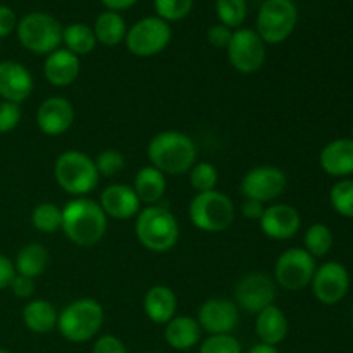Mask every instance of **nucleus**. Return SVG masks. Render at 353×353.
Segmentation results:
<instances>
[{"label": "nucleus", "instance_id": "nucleus-1", "mask_svg": "<svg viewBox=\"0 0 353 353\" xmlns=\"http://www.w3.org/2000/svg\"><path fill=\"white\" fill-rule=\"evenodd\" d=\"M62 233L78 247H95L107 233V216L99 202L78 196L62 209Z\"/></svg>", "mask_w": 353, "mask_h": 353}, {"label": "nucleus", "instance_id": "nucleus-26", "mask_svg": "<svg viewBox=\"0 0 353 353\" xmlns=\"http://www.w3.org/2000/svg\"><path fill=\"white\" fill-rule=\"evenodd\" d=\"M59 312L48 300L34 299L23 309V323L31 333L47 334L57 327Z\"/></svg>", "mask_w": 353, "mask_h": 353}, {"label": "nucleus", "instance_id": "nucleus-19", "mask_svg": "<svg viewBox=\"0 0 353 353\" xmlns=\"http://www.w3.org/2000/svg\"><path fill=\"white\" fill-rule=\"evenodd\" d=\"M100 207L107 217L117 221H126L138 216L141 210V202L138 200L133 186L123 185V183H112L105 186L100 193Z\"/></svg>", "mask_w": 353, "mask_h": 353}, {"label": "nucleus", "instance_id": "nucleus-25", "mask_svg": "<svg viewBox=\"0 0 353 353\" xmlns=\"http://www.w3.org/2000/svg\"><path fill=\"white\" fill-rule=\"evenodd\" d=\"M165 188H168L165 174L154 165H145L134 176L133 190L141 205H157L164 196Z\"/></svg>", "mask_w": 353, "mask_h": 353}, {"label": "nucleus", "instance_id": "nucleus-30", "mask_svg": "<svg viewBox=\"0 0 353 353\" xmlns=\"http://www.w3.org/2000/svg\"><path fill=\"white\" fill-rule=\"evenodd\" d=\"M334 243L333 231L330 226L323 223H316L307 230L305 236H303V248L312 255L314 259L326 257L331 252Z\"/></svg>", "mask_w": 353, "mask_h": 353}, {"label": "nucleus", "instance_id": "nucleus-10", "mask_svg": "<svg viewBox=\"0 0 353 353\" xmlns=\"http://www.w3.org/2000/svg\"><path fill=\"white\" fill-rule=\"evenodd\" d=\"M316 269V259L305 248H288L276 261L274 283L288 292H300L310 285Z\"/></svg>", "mask_w": 353, "mask_h": 353}, {"label": "nucleus", "instance_id": "nucleus-42", "mask_svg": "<svg viewBox=\"0 0 353 353\" xmlns=\"http://www.w3.org/2000/svg\"><path fill=\"white\" fill-rule=\"evenodd\" d=\"M17 28V17L10 7L0 6V40L9 37Z\"/></svg>", "mask_w": 353, "mask_h": 353}, {"label": "nucleus", "instance_id": "nucleus-22", "mask_svg": "<svg viewBox=\"0 0 353 353\" xmlns=\"http://www.w3.org/2000/svg\"><path fill=\"white\" fill-rule=\"evenodd\" d=\"M165 343L179 352H188L195 348L202 340V327L199 321L190 316H174L164 330Z\"/></svg>", "mask_w": 353, "mask_h": 353}, {"label": "nucleus", "instance_id": "nucleus-5", "mask_svg": "<svg viewBox=\"0 0 353 353\" xmlns=\"http://www.w3.org/2000/svg\"><path fill=\"white\" fill-rule=\"evenodd\" d=\"M54 176L57 185L74 199L92 193L100 179L95 161L79 150H65L59 155L54 164Z\"/></svg>", "mask_w": 353, "mask_h": 353}, {"label": "nucleus", "instance_id": "nucleus-23", "mask_svg": "<svg viewBox=\"0 0 353 353\" xmlns=\"http://www.w3.org/2000/svg\"><path fill=\"white\" fill-rule=\"evenodd\" d=\"M143 310L154 324H168L178 310V296L169 286L155 285L145 293Z\"/></svg>", "mask_w": 353, "mask_h": 353}, {"label": "nucleus", "instance_id": "nucleus-21", "mask_svg": "<svg viewBox=\"0 0 353 353\" xmlns=\"http://www.w3.org/2000/svg\"><path fill=\"white\" fill-rule=\"evenodd\" d=\"M319 164L326 174L345 178L353 174V138H336L321 150Z\"/></svg>", "mask_w": 353, "mask_h": 353}, {"label": "nucleus", "instance_id": "nucleus-33", "mask_svg": "<svg viewBox=\"0 0 353 353\" xmlns=\"http://www.w3.org/2000/svg\"><path fill=\"white\" fill-rule=\"evenodd\" d=\"M217 183H219V172L210 162H196L190 169V185L196 193L212 192L216 190Z\"/></svg>", "mask_w": 353, "mask_h": 353}, {"label": "nucleus", "instance_id": "nucleus-13", "mask_svg": "<svg viewBox=\"0 0 353 353\" xmlns=\"http://www.w3.org/2000/svg\"><path fill=\"white\" fill-rule=\"evenodd\" d=\"M276 299V283L264 272H248L236 283L234 303L238 309L250 314H259L265 307L272 305Z\"/></svg>", "mask_w": 353, "mask_h": 353}, {"label": "nucleus", "instance_id": "nucleus-24", "mask_svg": "<svg viewBox=\"0 0 353 353\" xmlns=\"http://www.w3.org/2000/svg\"><path fill=\"white\" fill-rule=\"evenodd\" d=\"M255 334L261 343L278 347L288 336V317L278 305H269L257 314L255 319Z\"/></svg>", "mask_w": 353, "mask_h": 353}, {"label": "nucleus", "instance_id": "nucleus-11", "mask_svg": "<svg viewBox=\"0 0 353 353\" xmlns=\"http://www.w3.org/2000/svg\"><path fill=\"white\" fill-rule=\"evenodd\" d=\"M230 64L241 74H254L261 71L265 62V43L259 33L250 28H240L233 31L230 45L226 48Z\"/></svg>", "mask_w": 353, "mask_h": 353}, {"label": "nucleus", "instance_id": "nucleus-16", "mask_svg": "<svg viewBox=\"0 0 353 353\" xmlns=\"http://www.w3.org/2000/svg\"><path fill=\"white\" fill-rule=\"evenodd\" d=\"M259 224H261L262 233L268 238L276 241H285L296 236L300 226H302V217L293 205L274 203L271 207H265Z\"/></svg>", "mask_w": 353, "mask_h": 353}, {"label": "nucleus", "instance_id": "nucleus-12", "mask_svg": "<svg viewBox=\"0 0 353 353\" xmlns=\"http://www.w3.org/2000/svg\"><path fill=\"white\" fill-rule=\"evenodd\" d=\"M286 186L288 178L283 169L276 165H257L243 174L240 181V193L243 199L265 203L281 196L286 192Z\"/></svg>", "mask_w": 353, "mask_h": 353}, {"label": "nucleus", "instance_id": "nucleus-27", "mask_svg": "<svg viewBox=\"0 0 353 353\" xmlns=\"http://www.w3.org/2000/svg\"><path fill=\"white\" fill-rule=\"evenodd\" d=\"M12 262L14 268H16V274L37 279L47 271L50 254L41 243H28L17 252L16 259Z\"/></svg>", "mask_w": 353, "mask_h": 353}, {"label": "nucleus", "instance_id": "nucleus-32", "mask_svg": "<svg viewBox=\"0 0 353 353\" xmlns=\"http://www.w3.org/2000/svg\"><path fill=\"white\" fill-rule=\"evenodd\" d=\"M216 12L221 24L240 30L247 19V0H216Z\"/></svg>", "mask_w": 353, "mask_h": 353}, {"label": "nucleus", "instance_id": "nucleus-28", "mask_svg": "<svg viewBox=\"0 0 353 353\" xmlns=\"http://www.w3.org/2000/svg\"><path fill=\"white\" fill-rule=\"evenodd\" d=\"M93 33H95L97 43H102L105 47H116L121 41H124L128 33L124 17L114 10H103L99 14L93 24Z\"/></svg>", "mask_w": 353, "mask_h": 353}, {"label": "nucleus", "instance_id": "nucleus-4", "mask_svg": "<svg viewBox=\"0 0 353 353\" xmlns=\"http://www.w3.org/2000/svg\"><path fill=\"white\" fill-rule=\"evenodd\" d=\"M103 307L95 299H78L62 309L57 319V330L71 343H85L102 330Z\"/></svg>", "mask_w": 353, "mask_h": 353}, {"label": "nucleus", "instance_id": "nucleus-37", "mask_svg": "<svg viewBox=\"0 0 353 353\" xmlns=\"http://www.w3.org/2000/svg\"><path fill=\"white\" fill-rule=\"evenodd\" d=\"M199 353H243V348L233 334H210L200 343Z\"/></svg>", "mask_w": 353, "mask_h": 353}, {"label": "nucleus", "instance_id": "nucleus-6", "mask_svg": "<svg viewBox=\"0 0 353 353\" xmlns=\"http://www.w3.org/2000/svg\"><path fill=\"white\" fill-rule=\"evenodd\" d=\"M233 200L223 192L196 193L190 202L188 216L193 226L203 233H223L234 221Z\"/></svg>", "mask_w": 353, "mask_h": 353}, {"label": "nucleus", "instance_id": "nucleus-3", "mask_svg": "<svg viewBox=\"0 0 353 353\" xmlns=\"http://www.w3.org/2000/svg\"><path fill=\"white\" fill-rule=\"evenodd\" d=\"M134 233L141 247L155 254L172 250L179 240V224L174 214L164 205H147L134 223Z\"/></svg>", "mask_w": 353, "mask_h": 353}, {"label": "nucleus", "instance_id": "nucleus-45", "mask_svg": "<svg viewBox=\"0 0 353 353\" xmlns=\"http://www.w3.org/2000/svg\"><path fill=\"white\" fill-rule=\"evenodd\" d=\"M105 6L107 10H114V12H121L130 7H133L138 0H100Z\"/></svg>", "mask_w": 353, "mask_h": 353}, {"label": "nucleus", "instance_id": "nucleus-8", "mask_svg": "<svg viewBox=\"0 0 353 353\" xmlns=\"http://www.w3.org/2000/svg\"><path fill=\"white\" fill-rule=\"evenodd\" d=\"M299 21L293 0H264L257 14V33L265 45H279L290 38Z\"/></svg>", "mask_w": 353, "mask_h": 353}, {"label": "nucleus", "instance_id": "nucleus-20", "mask_svg": "<svg viewBox=\"0 0 353 353\" xmlns=\"http://www.w3.org/2000/svg\"><path fill=\"white\" fill-rule=\"evenodd\" d=\"M79 72H81L79 57L65 48H57L45 57L43 76L52 86L65 88L78 79Z\"/></svg>", "mask_w": 353, "mask_h": 353}, {"label": "nucleus", "instance_id": "nucleus-40", "mask_svg": "<svg viewBox=\"0 0 353 353\" xmlns=\"http://www.w3.org/2000/svg\"><path fill=\"white\" fill-rule=\"evenodd\" d=\"M231 37H233V30L221 23L214 24V26H210L209 31H207V40H209V43L216 48H228Z\"/></svg>", "mask_w": 353, "mask_h": 353}, {"label": "nucleus", "instance_id": "nucleus-18", "mask_svg": "<svg viewBox=\"0 0 353 353\" xmlns=\"http://www.w3.org/2000/svg\"><path fill=\"white\" fill-rule=\"evenodd\" d=\"M74 105L64 97H50L38 107L37 124L47 137H59L65 133L74 123Z\"/></svg>", "mask_w": 353, "mask_h": 353}, {"label": "nucleus", "instance_id": "nucleus-46", "mask_svg": "<svg viewBox=\"0 0 353 353\" xmlns=\"http://www.w3.org/2000/svg\"><path fill=\"white\" fill-rule=\"evenodd\" d=\"M247 353H279L278 348L268 343H257L250 348Z\"/></svg>", "mask_w": 353, "mask_h": 353}, {"label": "nucleus", "instance_id": "nucleus-2", "mask_svg": "<svg viewBox=\"0 0 353 353\" xmlns=\"http://www.w3.org/2000/svg\"><path fill=\"white\" fill-rule=\"evenodd\" d=\"M147 155L150 165L164 174H185L196 164V145L181 131H161L148 141Z\"/></svg>", "mask_w": 353, "mask_h": 353}, {"label": "nucleus", "instance_id": "nucleus-9", "mask_svg": "<svg viewBox=\"0 0 353 353\" xmlns=\"http://www.w3.org/2000/svg\"><path fill=\"white\" fill-rule=\"evenodd\" d=\"M172 31L169 23L157 16L141 17L128 30L124 43L137 57H154L168 48L171 43Z\"/></svg>", "mask_w": 353, "mask_h": 353}, {"label": "nucleus", "instance_id": "nucleus-39", "mask_svg": "<svg viewBox=\"0 0 353 353\" xmlns=\"http://www.w3.org/2000/svg\"><path fill=\"white\" fill-rule=\"evenodd\" d=\"M92 353H128V348L114 334H103L93 343Z\"/></svg>", "mask_w": 353, "mask_h": 353}, {"label": "nucleus", "instance_id": "nucleus-29", "mask_svg": "<svg viewBox=\"0 0 353 353\" xmlns=\"http://www.w3.org/2000/svg\"><path fill=\"white\" fill-rule=\"evenodd\" d=\"M62 43L65 50L72 52L74 55H88L95 50L97 38L93 28L85 23H71L62 30Z\"/></svg>", "mask_w": 353, "mask_h": 353}, {"label": "nucleus", "instance_id": "nucleus-15", "mask_svg": "<svg viewBox=\"0 0 353 353\" xmlns=\"http://www.w3.org/2000/svg\"><path fill=\"white\" fill-rule=\"evenodd\" d=\"M202 331L209 334H231L240 323V309L228 299H209L199 309Z\"/></svg>", "mask_w": 353, "mask_h": 353}, {"label": "nucleus", "instance_id": "nucleus-38", "mask_svg": "<svg viewBox=\"0 0 353 353\" xmlns=\"http://www.w3.org/2000/svg\"><path fill=\"white\" fill-rule=\"evenodd\" d=\"M21 123L19 103L0 100V133H10Z\"/></svg>", "mask_w": 353, "mask_h": 353}, {"label": "nucleus", "instance_id": "nucleus-31", "mask_svg": "<svg viewBox=\"0 0 353 353\" xmlns=\"http://www.w3.org/2000/svg\"><path fill=\"white\" fill-rule=\"evenodd\" d=\"M31 224L40 233H55L62 230V209L52 202L38 203L31 212Z\"/></svg>", "mask_w": 353, "mask_h": 353}, {"label": "nucleus", "instance_id": "nucleus-48", "mask_svg": "<svg viewBox=\"0 0 353 353\" xmlns=\"http://www.w3.org/2000/svg\"><path fill=\"white\" fill-rule=\"evenodd\" d=\"M147 353H161V352H147Z\"/></svg>", "mask_w": 353, "mask_h": 353}, {"label": "nucleus", "instance_id": "nucleus-36", "mask_svg": "<svg viewBox=\"0 0 353 353\" xmlns=\"http://www.w3.org/2000/svg\"><path fill=\"white\" fill-rule=\"evenodd\" d=\"M93 161H95V168L99 171V176H103V178H112V176L119 174L126 168V159H124V155L121 152L114 150V148L102 150Z\"/></svg>", "mask_w": 353, "mask_h": 353}, {"label": "nucleus", "instance_id": "nucleus-17", "mask_svg": "<svg viewBox=\"0 0 353 353\" xmlns=\"http://www.w3.org/2000/svg\"><path fill=\"white\" fill-rule=\"evenodd\" d=\"M34 79L30 69L17 61L0 62V99L21 103L30 99Z\"/></svg>", "mask_w": 353, "mask_h": 353}, {"label": "nucleus", "instance_id": "nucleus-35", "mask_svg": "<svg viewBox=\"0 0 353 353\" xmlns=\"http://www.w3.org/2000/svg\"><path fill=\"white\" fill-rule=\"evenodd\" d=\"M157 17L164 19L165 23L181 21L192 12L193 0H154Z\"/></svg>", "mask_w": 353, "mask_h": 353}, {"label": "nucleus", "instance_id": "nucleus-44", "mask_svg": "<svg viewBox=\"0 0 353 353\" xmlns=\"http://www.w3.org/2000/svg\"><path fill=\"white\" fill-rule=\"evenodd\" d=\"M264 210H265L264 203L257 202V200L245 199L243 203H241V214L250 221H261Z\"/></svg>", "mask_w": 353, "mask_h": 353}, {"label": "nucleus", "instance_id": "nucleus-41", "mask_svg": "<svg viewBox=\"0 0 353 353\" xmlns=\"http://www.w3.org/2000/svg\"><path fill=\"white\" fill-rule=\"evenodd\" d=\"M9 288L12 290V293L17 296V299L28 300V299H31L34 293V279L28 278V276L16 274L14 276V279H12V283H10Z\"/></svg>", "mask_w": 353, "mask_h": 353}, {"label": "nucleus", "instance_id": "nucleus-14", "mask_svg": "<svg viewBox=\"0 0 353 353\" xmlns=\"http://www.w3.org/2000/svg\"><path fill=\"white\" fill-rule=\"evenodd\" d=\"M314 296L323 305H336L350 290V272L340 262H324L316 269L310 281Z\"/></svg>", "mask_w": 353, "mask_h": 353}, {"label": "nucleus", "instance_id": "nucleus-34", "mask_svg": "<svg viewBox=\"0 0 353 353\" xmlns=\"http://www.w3.org/2000/svg\"><path fill=\"white\" fill-rule=\"evenodd\" d=\"M330 202L340 216L353 217V179H340L330 192Z\"/></svg>", "mask_w": 353, "mask_h": 353}, {"label": "nucleus", "instance_id": "nucleus-43", "mask_svg": "<svg viewBox=\"0 0 353 353\" xmlns=\"http://www.w3.org/2000/svg\"><path fill=\"white\" fill-rule=\"evenodd\" d=\"M14 276H16V268H14V262L10 261L7 255L0 254V292L7 290L12 283Z\"/></svg>", "mask_w": 353, "mask_h": 353}, {"label": "nucleus", "instance_id": "nucleus-47", "mask_svg": "<svg viewBox=\"0 0 353 353\" xmlns=\"http://www.w3.org/2000/svg\"><path fill=\"white\" fill-rule=\"evenodd\" d=\"M0 353H10V350H7V348H0Z\"/></svg>", "mask_w": 353, "mask_h": 353}, {"label": "nucleus", "instance_id": "nucleus-7", "mask_svg": "<svg viewBox=\"0 0 353 353\" xmlns=\"http://www.w3.org/2000/svg\"><path fill=\"white\" fill-rule=\"evenodd\" d=\"M62 24L47 12H30L17 21V40L34 55H48L62 43Z\"/></svg>", "mask_w": 353, "mask_h": 353}]
</instances>
